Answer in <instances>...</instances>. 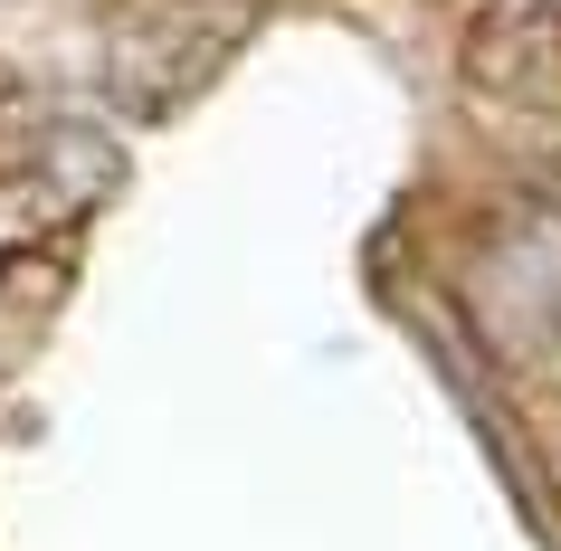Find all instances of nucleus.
Listing matches in <instances>:
<instances>
[{
  "label": "nucleus",
  "instance_id": "nucleus-1",
  "mask_svg": "<svg viewBox=\"0 0 561 551\" xmlns=\"http://www.w3.org/2000/svg\"><path fill=\"white\" fill-rule=\"evenodd\" d=\"M457 305L495 361H542L561 343V200H504L457 257Z\"/></svg>",
  "mask_w": 561,
  "mask_h": 551
},
{
  "label": "nucleus",
  "instance_id": "nucleus-2",
  "mask_svg": "<svg viewBox=\"0 0 561 551\" xmlns=\"http://www.w3.org/2000/svg\"><path fill=\"white\" fill-rule=\"evenodd\" d=\"M229 38H238V20L229 30H201L191 48H181V20H152V38L124 30L115 38V95L134 115H172V105H191V95L209 87V67L229 58Z\"/></svg>",
  "mask_w": 561,
  "mask_h": 551
}]
</instances>
